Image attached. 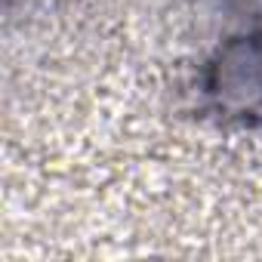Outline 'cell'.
Wrapping results in <instances>:
<instances>
[{
  "label": "cell",
  "mask_w": 262,
  "mask_h": 262,
  "mask_svg": "<svg viewBox=\"0 0 262 262\" xmlns=\"http://www.w3.org/2000/svg\"><path fill=\"white\" fill-rule=\"evenodd\" d=\"M204 93L225 120L262 129V31L231 37L216 50Z\"/></svg>",
  "instance_id": "cell-1"
}]
</instances>
